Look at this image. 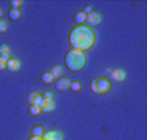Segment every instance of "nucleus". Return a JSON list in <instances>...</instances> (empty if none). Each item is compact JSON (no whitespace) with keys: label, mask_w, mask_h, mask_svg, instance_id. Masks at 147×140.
<instances>
[{"label":"nucleus","mask_w":147,"mask_h":140,"mask_svg":"<svg viewBox=\"0 0 147 140\" xmlns=\"http://www.w3.org/2000/svg\"><path fill=\"white\" fill-rule=\"evenodd\" d=\"M56 105H55V101H46V104L43 105V108H42V113H52L53 110H55Z\"/></svg>","instance_id":"12"},{"label":"nucleus","mask_w":147,"mask_h":140,"mask_svg":"<svg viewBox=\"0 0 147 140\" xmlns=\"http://www.w3.org/2000/svg\"><path fill=\"white\" fill-rule=\"evenodd\" d=\"M9 53V47L7 44H0V56Z\"/></svg>","instance_id":"20"},{"label":"nucleus","mask_w":147,"mask_h":140,"mask_svg":"<svg viewBox=\"0 0 147 140\" xmlns=\"http://www.w3.org/2000/svg\"><path fill=\"white\" fill-rule=\"evenodd\" d=\"M38 95H39L38 92H33V93H30V95L28 96V102H29V104L33 105V104H34V100L36 99V96H38Z\"/></svg>","instance_id":"21"},{"label":"nucleus","mask_w":147,"mask_h":140,"mask_svg":"<svg viewBox=\"0 0 147 140\" xmlns=\"http://www.w3.org/2000/svg\"><path fill=\"white\" fill-rule=\"evenodd\" d=\"M42 140H45V139H43V137H42Z\"/></svg>","instance_id":"27"},{"label":"nucleus","mask_w":147,"mask_h":140,"mask_svg":"<svg viewBox=\"0 0 147 140\" xmlns=\"http://www.w3.org/2000/svg\"><path fill=\"white\" fill-rule=\"evenodd\" d=\"M104 72H106V74H111V72H112V70H109V69H106V70H104Z\"/></svg>","instance_id":"25"},{"label":"nucleus","mask_w":147,"mask_h":140,"mask_svg":"<svg viewBox=\"0 0 147 140\" xmlns=\"http://www.w3.org/2000/svg\"><path fill=\"white\" fill-rule=\"evenodd\" d=\"M87 64V56L85 52L77 50H69L65 55V65L72 73H78L85 69Z\"/></svg>","instance_id":"2"},{"label":"nucleus","mask_w":147,"mask_h":140,"mask_svg":"<svg viewBox=\"0 0 147 140\" xmlns=\"http://www.w3.org/2000/svg\"><path fill=\"white\" fill-rule=\"evenodd\" d=\"M69 44L73 50L86 52L95 44V33L86 25L76 26L69 33Z\"/></svg>","instance_id":"1"},{"label":"nucleus","mask_w":147,"mask_h":140,"mask_svg":"<svg viewBox=\"0 0 147 140\" xmlns=\"http://www.w3.org/2000/svg\"><path fill=\"white\" fill-rule=\"evenodd\" d=\"M86 18H87V14L85 13L83 11H78L74 13L73 16V21L77 23V26H81V25H85L86 23Z\"/></svg>","instance_id":"7"},{"label":"nucleus","mask_w":147,"mask_h":140,"mask_svg":"<svg viewBox=\"0 0 147 140\" xmlns=\"http://www.w3.org/2000/svg\"><path fill=\"white\" fill-rule=\"evenodd\" d=\"M50 73L52 74L53 79H59V78L63 77V68H61V66H59V65H55L53 68H51Z\"/></svg>","instance_id":"10"},{"label":"nucleus","mask_w":147,"mask_h":140,"mask_svg":"<svg viewBox=\"0 0 147 140\" xmlns=\"http://www.w3.org/2000/svg\"><path fill=\"white\" fill-rule=\"evenodd\" d=\"M109 78H111L113 82L119 83V82H122V80L126 78V73H125L122 69H116V70H112L111 72Z\"/></svg>","instance_id":"5"},{"label":"nucleus","mask_w":147,"mask_h":140,"mask_svg":"<svg viewBox=\"0 0 147 140\" xmlns=\"http://www.w3.org/2000/svg\"><path fill=\"white\" fill-rule=\"evenodd\" d=\"M100 22H102V16H100V13H98V12H91V13L87 14L86 25L89 26L90 29L100 25Z\"/></svg>","instance_id":"4"},{"label":"nucleus","mask_w":147,"mask_h":140,"mask_svg":"<svg viewBox=\"0 0 147 140\" xmlns=\"http://www.w3.org/2000/svg\"><path fill=\"white\" fill-rule=\"evenodd\" d=\"M8 30V23L4 19H0V34H4Z\"/></svg>","instance_id":"18"},{"label":"nucleus","mask_w":147,"mask_h":140,"mask_svg":"<svg viewBox=\"0 0 147 140\" xmlns=\"http://www.w3.org/2000/svg\"><path fill=\"white\" fill-rule=\"evenodd\" d=\"M81 88H82V84H81L80 80H74V82L70 83V88H69V90H72L73 92H80Z\"/></svg>","instance_id":"15"},{"label":"nucleus","mask_w":147,"mask_h":140,"mask_svg":"<svg viewBox=\"0 0 147 140\" xmlns=\"http://www.w3.org/2000/svg\"><path fill=\"white\" fill-rule=\"evenodd\" d=\"M40 82L43 83V84H51V83L53 82V77H52V74H51L50 72H46V73H43V74L40 75Z\"/></svg>","instance_id":"11"},{"label":"nucleus","mask_w":147,"mask_h":140,"mask_svg":"<svg viewBox=\"0 0 147 140\" xmlns=\"http://www.w3.org/2000/svg\"><path fill=\"white\" fill-rule=\"evenodd\" d=\"M31 134H33V136L43 137V135H45V129H43V126H40V125H36V126H34L33 129H31Z\"/></svg>","instance_id":"14"},{"label":"nucleus","mask_w":147,"mask_h":140,"mask_svg":"<svg viewBox=\"0 0 147 140\" xmlns=\"http://www.w3.org/2000/svg\"><path fill=\"white\" fill-rule=\"evenodd\" d=\"M21 11L20 9H11V11L8 12V17L11 21H18L20 18H21Z\"/></svg>","instance_id":"13"},{"label":"nucleus","mask_w":147,"mask_h":140,"mask_svg":"<svg viewBox=\"0 0 147 140\" xmlns=\"http://www.w3.org/2000/svg\"><path fill=\"white\" fill-rule=\"evenodd\" d=\"M4 69H7V61L0 57V72H3Z\"/></svg>","instance_id":"22"},{"label":"nucleus","mask_w":147,"mask_h":140,"mask_svg":"<svg viewBox=\"0 0 147 140\" xmlns=\"http://www.w3.org/2000/svg\"><path fill=\"white\" fill-rule=\"evenodd\" d=\"M70 79L69 78H59L57 82H56V88H57L59 91H68L70 88Z\"/></svg>","instance_id":"6"},{"label":"nucleus","mask_w":147,"mask_h":140,"mask_svg":"<svg viewBox=\"0 0 147 140\" xmlns=\"http://www.w3.org/2000/svg\"><path fill=\"white\" fill-rule=\"evenodd\" d=\"M1 16H3V9L0 8V19H1Z\"/></svg>","instance_id":"26"},{"label":"nucleus","mask_w":147,"mask_h":140,"mask_svg":"<svg viewBox=\"0 0 147 140\" xmlns=\"http://www.w3.org/2000/svg\"><path fill=\"white\" fill-rule=\"evenodd\" d=\"M29 140H42V137L40 136H31Z\"/></svg>","instance_id":"24"},{"label":"nucleus","mask_w":147,"mask_h":140,"mask_svg":"<svg viewBox=\"0 0 147 140\" xmlns=\"http://www.w3.org/2000/svg\"><path fill=\"white\" fill-rule=\"evenodd\" d=\"M43 97H45L46 100H48V101H53L55 95H53V92H51V91H46V92L43 93Z\"/></svg>","instance_id":"19"},{"label":"nucleus","mask_w":147,"mask_h":140,"mask_svg":"<svg viewBox=\"0 0 147 140\" xmlns=\"http://www.w3.org/2000/svg\"><path fill=\"white\" fill-rule=\"evenodd\" d=\"M7 69H8L11 73L18 72L20 70V61L16 58H11V60L7 61Z\"/></svg>","instance_id":"9"},{"label":"nucleus","mask_w":147,"mask_h":140,"mask_svg":"<svg viewBox=\"0 0 147 140\" xmlns=\"http://www.w3.org/2000/svg\"><path fill=\"white\" fill-rule=\"evenodd\" d=\"M83 12H85L86 14H89V13H91V12H94V11H92V7L91 5H87L86 8L83 9Z\"/></svg>","instance_id":"23"},{"label":"nucleus","mask_w":147,"mask_h":140,"mask_svg":"<svg viewBox=\"0 0 147 140\" xmlns=\"http://www.w3.org/2000/svg\"><path fill=\"white\" fill-rule=\"evenodd\" d=\"M9 4H11L12 9H20V7L24 5V1L22 0H11Z\"/></svg>","instance_id":"17"},{"label":"nucleus","mask_w":147,"mask_h":140,"mask_svg":"<svg viewBox=\"0 0 147 140\" xmlns=\"http://www.w3.org/2000/svg\"><path fill=\"white\" fill-rule=\"evenodd\" d=\"M43 139L45 140H63V135L59 131H47L43 135Z\"/></svg>","instance_id":"8"},{"label":"nucleus","mask_w":147,"mask_h":140,"mask_svg":"<svg viewBox=\"0 0 147 140\" xmlns=\"http://www.w3.org/2000/svg\"><path fill=\"white\" fill-rule=\"evenodd\" d=\"M111 88H112L111 80L106 77H96L90 83V90H91V92L95 93V95H99V96L108 93L109 91H111Z\"/></svg>","instance_id":"3"},{"label":"nucleus","mask_w":147,"mask_h":140,"mask_svg":"<svg viewBox=\"0 0 147 140\" xmlns=\"http://www.w3.org/2000/svg\"><path fill=\"white\" fill-rule=\"evenodd\" d=\"M29 113H30V115H33V117H36V115H39L42 113V110H40V108L35 107V105H30Z\"/></svg>","instance_id":"16"}]
</instances>
